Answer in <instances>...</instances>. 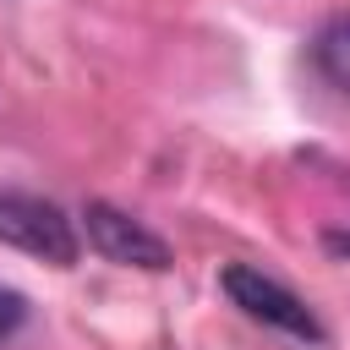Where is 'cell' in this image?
Segmentation results:
<instances>
[{"label":"cell","mask_w":350,"mask_h":350,"mask_svg":"<svg viewBox=\"0 0 350 350\" xmlns=\"http://www.w3.org/2000/svg\"><path fill=\"white\" fill-rule=\"evenodd\" d=\"M0 246H16L49 268H71L77 262V224L33 191H0Z\"/></svg>","instance_id":"7a4b0ae2"},{"label":"cell","mask_w":350,"mask_h":350,"mask_svg":"<svg viewBox=\"0 0 350 350\" xmlns=\"http://www.w3.org/2000/svg\"><path fill=\"white\" fill-rule=\"evenodd\" d=\"M219 284H224V295H230L246 317H257V323H268V328H279V334H290V339H301V345H323V339H328L323 323H317V312H312L290 284H279L273 273H262V268H252V262H230V268L219 273Z\"/></svg>","instance_id":"6da1fadb"},{"label":"cell","mask_w":350,"mask_h":350,"mask_svg":"<svg viewBox=\"0 0 350 350\" xmlns=\"http://www.w3.org/2000/svg\"><path fill=\"white\" fill-rule=\"evenodd\" d=\"M22 317H27V301H22L16 290H0V339H5V334H11Z\"/></svg>","instance_id":"5b68a950"},{"label":"cell","mask_w":350,"mask_h":350,"mask_svg":"<svg viewBox=\"0 0 350 350\" xmlns=\"http://www.w3.org/2000/svg\"><path fill=\"white\" fill-rule=\"evenodd\" d=\"M82 230H88V246L120 268H148V273H164L175 257H170V241L153 235L142 219H131L126 208L115 202H88L82 208Z\"/></svg>","instance_id":"3957f363"},{"label":"cell","mask_w":350,"mask_h":350,"mask_svg":"<svg viewBox=\"0 0 350 350\" xmlns=\"http://www.w3.org/2000/svg\"><path fill=\"white\" fill-rule=\"evenodd\" d=\"M312 60H317V71H323L339 93H350V16H334V22L317 27Z\"/></svg>","instance_id":"277c9868"}]
</instances>
